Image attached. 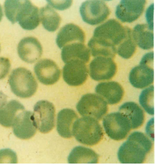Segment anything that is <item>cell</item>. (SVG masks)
Returning <instances> with one entry per match:
<instances>
[{
	"instance_id": "cell-35",
	"label": "cell",
	"mask_w": 155,
	"mask_h": 165,
	"mask_svg": "<svg viewBox=\"0 0 155 165\" xmlns=\"http://www.w3.org/2000/svg\"></svg>"
},
{
	"instance_id": "cell-28",
	"label": "cell",
	"mask_w": 155,
	"mask_h": 165,
	"mask_svg": "<svg viewBox=\"0 0 155 165\" xmlns=\"http://www.w3.org/2000/svg\"><path fill=\"white\" fill-rule=\"evenodd\" d=\"M153 85L143 90L139 98V103L145 111L149 114H154Z\"/></svg>"
},
{
	"instance_id": "cell-8",
	"label": "cell",
	"mask_w": 155,
	"mask_h": 165,
	"mask_svg": "<svg viewBox=\"0 0 155 165\" xmlns=\"http://www.w3.org/2000/svg\"><path fill=\"white\" fill-rule=\"evenodd\" d=\"M127 28H124L117 21L111 19L97 27L93 36L115 46L126 37Z\"/></svg>"
},
{
	"instance_id": "cell-32",
	"label": "cell",
	"mask_w": 155,
	"mask_h": 165,
	"mask_svg": "<svg viewBox=\"0 0 155 165\" xmlns=\"http://www.w3.org/2000/svg\"><path fill=\"white\" fill-rule=\"evenodd\" d=\"M154 3L151 4L147 8L146 13V18L149 28L153 30Z\"/></svg>"
},
{
	"instance_id": "cell-26",
	"label": "cell",
	"mask_w": 155,
	"mask_h": 165,
	"mask_svg": "<svg viewBox=\"0 0 155 165\" xmlns=\"http://www.w3.org/2000/svg\"><path fill=\"white\" fill-rule=\"evenodd\" d=\"M39 16L43 26L47 31L54 32L58 28L61 21V17L50 6L47 5L41 8Z\"/></svg>"
},
{
	"instance_id": "cell-34",
	"label": "cell",
	"mask_w": 155,
	"mask_h": 165,
	"mask_svg": "<svg viewBox=\"0 0 155 165\" xmlns=\"http://www.w3.org/2000/svg\"><path fill=\"white\" fill-rule=\"evenodd\" d=\"M3 16V13L2 8L1 5H0V21L2 19Z\"/></svg>"
},
{
	"instance_id": "cell-19",
	"label": "cell",
	"mask_w": 155,
	"mask_h": 165,
	"mask_svg": "<svg viewBox=\"0 0 155 165\" xmlns=\"http://www.w3.org/2000/svg\"><path fill=\"white\" fill-rule=\"evenodd\" d=\"M78 116L73 110L65 108L58 114L57 130L59 134L65 138H70L73 136V128Z\"/></svg>"
},
{
	"instance_id": "cell-6",
	"label": "cell",
	"mask_w": 155,
	"mask_h": 165,
	"mask_svg": "<svg viewBox=\"0 0 155 165\" xmlns=\"http://www.w3.org/2000/svg\"><path fill=\"white\" fill-rule=\"evenodd\" d=\"M77 109L83 117L101 120L108 111L107 103L98 94L88 93L82 96L76 105Z\"/></svg>"
},
{
	"instance_id": "cell-10",
	"label": "cell",
	"mask_w": 155,
	"mask_h": 165,
	"mask_svg": "<svg viewBox=\"0 0 155 165\" xmlns=\"http://www.w3.org/2000/svg\"><path fill=\"white\" fill-rule=\"evenodd\" d=\"M83 20L91 25L98 24L108 16L109 9L106 4L99 0H88L83 2L80 8Z\"/></svg>"
},
{
	"instance_id": "cell-25",
	"label": "cell",
	"mask_w": 155,
	"mask_h": 165,
	"mask_svg": "<svg viewBox=\"0 0 155 165\" xmlns=\"http://www.w3.org/2000/svg\"><path fill=\"white\" fill-rule=\"evenodd\" d=\"M88 46L92 55L114 58L117 52L115 46L102 40L92 38L88 42Z\"/></svg>"
},
{
	"instance_id": "cell-12",
	"label": "cell",
	"mask_w": 155,
	"mask_h": 165,
	"mask_svg": "<svg viewBox=\"0 0 155 165\" xmlns=\"http://www.w3.org/2000/svg\"><path fill=\"white\" fill-rule=\"evenodd\" d=\"M65 64L62 71L64 81L71 86H78L83 84L88 76L86 63L79 60H74Z\"/></svg>"
},
{
	"instance_id": "cell-16",
	"label": "cell",
	"mask_w": 155,
	"mask_h": 165,
	"mask_svg": "<svg viewBox=\"0 0 155 165\" xmlns=\"http://www.w3.org/2000/svg\"><path fill=\"white\" fill-rule=\"evenodd\" d=\"M17 51L19 57L28 63L35 62L41 57L42 53V46L38 40L32 37L22 39L19 43Z\"/></svg>"
},
{
	"instance_id": "cell-1",
	"label": "cell",
	"mask_w": 155,
	"mask_h": 165,
	"mask_svg": "<svg viewBox=\"0 0 155 165\" xmlns=\"http://www.w3.org/2000/svg\"><path fill=\"white\" fill-rule=\"evenodd\" d=\"M6 17L12 23L18 22L24 29L32 30L39 25L38 8L28 0H6L4 5Z\"/></svg>"
},
{
	"instance_id": "cell-17",
	"label": "cell",
	"mask_w": 155,
	"mask_h": 165,
	"mask_svg": "<svg viewBox=\"0 0 155 165\" xmlns=\"http://www.w3.org/2000/svg\"><path fill=\"white\" fill-rule=\"evenodd\" d=\"M85 35L82 29L78 25L73 23L66 25L61 28L58 32L56 43L60 48L73 43H84Z\"/></svg>"
},
{
	"instance_id": "cell-4",
	"label": "cell",
	"mask_w": 155,
	"mask_h": 165,
	"mask_svg": "<svg viewBox=\"0 0 155 165\" xmlns=\"http://www.w3.org/2000/svg\"><path fill=\"white\" fill-rule=\"evenodd\" d=\"M12 92L21 98H28L34 95L38 87L34 76L28 70L23 67L14 69L8 78Z\"/></svg>"
},
{
	"instance_id": "cell-23",
	"label": "cell",
	"mask_w": 155,
	"mask_h": 165,
	"mask_svg": "<svg viewBox=\"0 0 155 165\" xmlns=\"http://www.w3.org/2000/svg\"><path fill=\"white\" fill-rule=\"evenodd\" d=\"M119 111L124 114L129 119L132 129L140 127L144 122L145 116L143 111L134 102L125 103L120 107Z\"/></svg>"
},
{
	"instance_id": "cell-22",
	"label": "cell",
	"mask_w": 155,
	"mask_h": 165,
	"mask_svg": "<svg viewBox=\"0 0 155 165\" xmlns=\"http://www.w3.org/2000/svg\"><path fill=\"white\" fill-rule=\"evenodd\" d=\"M148 25L139 24L134 27L132 35L139 46L144 50H149L154 46V35Z\"/></svg>"
},
{
	"instance_id": "cell-11",
	"label": "cell",
	"mask_w": 155,
	"mask_h": 165,
	"mask_svg": "<svg viewBox=\"0 0 155 165\" xmlns=\"http://www.w3.org/2000/svg\"><path fill=\"white\" fill-rule=\"evenodd\" d=\"M117 66L112 58L98 56L93 60L89 65L91 78L96 81L108 80L116 74Z\"/></svg>"
},
{
	"instance_id": "cell-21",
	"label": "cell",
	"mask_w": 155,
	"mask_h": 165,
	"mask_svg": "<svg viewBox=\"0 0 155 165\" xmlns=\"http://www.w3.org/2000/svg\"><path fill=\"white\" fill-rule=\"evenodd\" d=\"M25 110L24 106L18 101H9L0 109V124L7 127L12 126L18 115Z\"/></svg>"
},
{
	"instance_id": "cell-15",
	"label": "cell",
	"mask_w": 155,
	"mask_h": 165,
	"mask_svg": "<svg viewBox=\"0 0 155 165\" xmlns=\"http://www.w3.org/2000/svg\"><path fill=\"white\" fill-rule=\"evenodd\" d=\"M145 0H122L115 12L117 18L124 22L131 23L138 18L142 13Z\"/></svg>"
},
{
	"instance_id": "cell-20",
	"label": "cell",
	"mask_w": 155,
	"mask_h": 165,
	"mask_svg": "<svg viewBox=\"0 0 155 165\" xmlns=\"http://www.w3.org/2000/svg\"><path fill=\"white\" fill-rule=\"evenodd\" d=\"M61 57L65 63L74 60H79L87 63L90 60V51L84 43H73L62 48Z\"/></svg>"
},
{
	"instance_id": "cell-13",
	"label": "cell",
	"mask_w": 155,
	"mask_h": 165,
	"mask_svg": "<svg viewBox=\"0 0 155 165\" xmlns=\"http://www.w3.org/2000/svg\"><path fill=\"white\" fill-rule=\"evenodd\" d=\"M34 71L39 81L46 85L54 84L61 75L60 70L56 64L48 59L39 60L35 65Z\"/></svg>"
},
{
	"instance_id": "cell-18",
	"label": "cell",
	"mask_w": 155,
	"mask_h": 165,
	"mask_svg": "<svg viewBox=\"0 0 155 165\" xmlns=\"http://www.w3.org/2000/svg\"><path fill=\"white\" fill-rule=\"evenodd\" d=\"M96 92L102 97L108 104H114L122 99L124 94L121 86L115 81L101 82L95 89Z\"/></svg>"
},
{
	"instance_id": "cell-27",
	"label": "cell",
	"mask_w": 155,
	"mask_h": 165,
	"mask_svg": "<svg viewBox=\"0 0 155 165\" xmlns=\"http://www.w3.org/2000/svg\"><path fill=\"white\" fill-rule=\"evenodd\" d=\"M132 37L130 29L127 28V37L119 45L117 49V53L124 58H129L132 56L135 51L136 45Z\"/></svg>"
},
{
	"instance_id": "cell-3",
	"label": "cell",
	"mask_w": 155,
	"mask_h": 165,
	"mask_svg": "<svg viewBox=\"0 0 155 165\" xmlns=\"http://www.w3.org/2000/svg\"><path fill=\"white\" fill-rule=\"evenodd\" d=\"M73 134L78 141L87 145L98 143L103 136V132L98 120L90 117H83L74 122Z\"/></svg>"
},
{
	"instance_id": "cell-14",
	"label": "cell",
	"mask_w": 155,
	"mask_h": 165,
	"mask_svg": "<svg viewBox=\"0 0 155 165\" xmlns=\"http://www.w3.org/2000/svg\"><path fill=\"white\" fill-rule=\"evenodd\" d=\"M12 127L13 133L18 138L25 140L32 137L37 129L33 112L25 110L20 112L16 117Z\"/></svg>"
},
{
	"instance_id": "cell-33",
	"label": "cell",
	"mask_w": 155,
	"mask_h": 165,
	"mask_svg": "<svg viewBox=\"0 0 155 165\" xmlns=\"http://www.w3.org/2000/svg\"><path fill=\"white\" fill-rule=\"evenodd\" d=\"M7 96L0 91V109L6 103Z\"/></svg>"
},
{
	"instance_id": "cell-30",
	"label": "cell",
	"mask_w": 155,
	"mask_h": 165,
	"mask_svg": "<svg viewBox=\"0 0 155 165\" xmlns=\"http://www.w3.org/2000/svg\"><path fill=\"white\" fill-rule=\"evenodd\" d=\"M10 67V63L8 58L0 57V80L6 77L9 71Z\"/></svg>"
},
{
	"instance_id": "cell-31",
	"label": "cell",
	"mask_w": 155,
	"mask_h": 165,
	"mask_svg": "<svg viewBox=\"0 0 155 165\" xmlns=\"http://www.w3.org/2000/svg\"><path fill=\"white\" fill-rule=\"evenodd\" d=\"M50 6L61 10L69 8L71 5L72 1H47Z\"/></svg>"
},
{
	"instance_id": "cell-9",
	"label": "cell",
	"mask_w": 155,
	"mask_h": 165,
	"mask_svg": "<svg viewBox=\"0 0 155 165\" xmlns=\"http://www.w3.org/2000/svg\"><path fill=\"white\" fill-rule=\"evenodd\" d=\"M37 128L46 133L53 129L54 125L55 108L53 104L46 100H41L35 104L33 112Z\"/></svg>"
},
{
	"instance_id": "cell-5",
	"label": "cell",
	"mask_w": 155,
	"mask_h": 165,
	"mask_svg": "<svg viewBox=\"0 0 155 165\" xmlns=\"http://www.w3.org/2000/svg\"><path fill=\"white\" fill-rule=\"evenodd\" d=\"M154 54L151 52L143 56L139 65L134 68L129 76L130 84L135 87L142 89L154 81Z\"/></svg>"
},
{
	"instance_id": "cell-2",
	"label": "cell",
	"mask_w": 155,
	"mask_h": 165,
	"mask_svg": "<svg viewBox=\"0 0 155 165\" xmlns=\"http://www.w3.org/2000/svg\"><path fill=\"white\" fill-rule=\"evenodd\" d=\"M152 144L143 133H132L119 148L117 157L122 163H142L151 150Z\"/></svg>"
},
{
	"instance_id": "cell-7",
	"label": "cell",
	"mask_w": 155,
	"mask_h": 165,
	"mask_svg": "<svg viewBox=\"0 0 155 165\" xmlns=\"http://www.w3.org/2000/svg\"><path fill=\"white\" fill-rule=\"evenodd\" d=\"M103 124L107 135L116 140L125 138L132 128L129 119L119 111L105 116L103 119Z\"/></svg>"
},
{
	"instance_id": "cell-24",
	"label": "cell",
	"mask_w": 155,
	"mask_h": 165,
	"mask_svg": "<svg viewBox=\"0 0 155 165\" xmlns=\"http://www.w3.org/2000/svg\"><path fill=\"white\" fill-rule=\"evenodd\" d=\"M98 158V155L92 149L78 146L72 150L68 160L70 163H96Z\"/></svg>"
},
{
	"instance_id": "cell-29",
	"label": "cell",
	"mask_w": 155,
	"mask_h": 165,
	"mask_svg": "<svg viewBox=\"0 0 155 165\" xmlns=\"http://www.w3.org/2000/svg\"><path fill=\"white\" fill-rule=\"evenodd\" d=\"M17 156L16 153L9 148L0 150V163H16Z\"/></svg>"
}]
</instances>
